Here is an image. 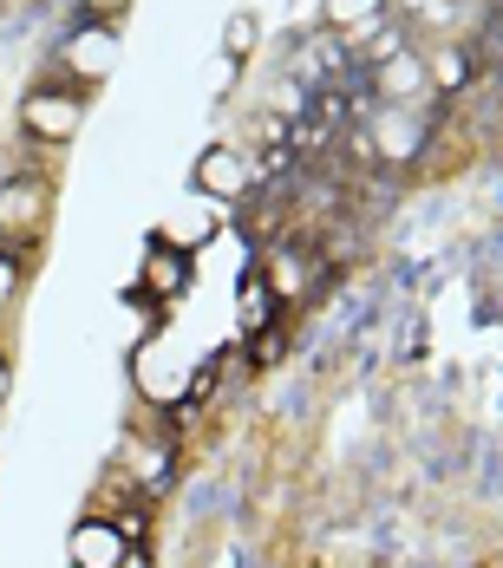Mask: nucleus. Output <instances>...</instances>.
Masks as SVG:
<instances>
[{"mask_svg": "<svg viewBox=\"0 0 503 568\" xmlns=\"http://www.w3.org/2000/svg\"><path fill=\"white\" fill-rule=\"evenodd\" d=\"M118 477L138 490V504H151V497H164L170 484H177V452L170 445H151L144 432H131L118 445Z\"/></svg>", "mask_w": 503, "mask_h": 568, "instance_id": "1", "label": "nucleus"}, {"mask_svg": "<svg viewBox=\"0 0 503 568\" xmlns=\"http://www.w3.org/2000/svg\"><path fill=\"white\" fill-rule=\"evenodd\" d=\"M190 190H203V196H217V203H235V196H249V190H255V158H249V151H235V144H210V151L197 158Z\"/></svg>", "mask_w": 503, "mask_h": 568, "instance_id": "2", "label": "nucleus"}, {"mask_svg": "<svg viewBox=\"0 0 503 568\" xmlns=\"http://www.w3.org/2000/svg\"><path fill=\"white\" fill-rule=\"evenodd\" d=\"M20 118H27V131H33V138L66 144V138L85 124V99H79L72 85H33V92H27V105H20Z\"/></svg>", "mask_w": 503, "mask_h": 568, "instance_id": "3", "label": "nucleus"}, {"mask_svg": "<svg viewBox=\"0 0 503 568\" xmlns=\"http://www.w3.org/2000/svg\"><path fill=\"white\" fill-rule=\"evenodd\" d=\"M59 65H66V79H79V85L105 79V72L118 65V27H105V20H85L79 33H66Z\"/></svg>", "mask_w": 503, "mask_h": 568, "instance_id": "4", "label": "nucleus"}, {"mask_svg": "<svg viewBox=\"0 0 503 568\" xmlns=\"http://www.w3.org/2000/svg\"><path fill=\"white\" fill-rule=\"evenodd\" d=\"M366 138H373V158L412 164L425 144V118H419V105H380V112H366Z\"/></svg>", "mask_w": 503, "mask_h": 568, "instance_id": "5", "label": "nucleus"}, {"mask_svg": "<svg viewBox=\"0 0 503 568\" xmlns=\"http://www.w3.org/2000/svg\"><path fill=\"white\" fill-rule=\"evenodd\" d=\"M124 556H131V536L112 516H79L72 536H66V562L72 568H118Z\"/></svg>", "mask_w": 503, "mask_h": 568, "instance_id": "6", "label": "nucleus"}, {"mask_svg": "<svg viewBox=\"0 0 503 568\" xmlns=\"http://www.w3.org/2000/svg\"><path fill=\"white\" fill-rule=\"evenodd\" d=\"M217 229H223V203H217V196H203V190H190L164 223H158V242H170V248H183V255H190V248H203Z\"/></svg>", "mask_w": 503, "mask_h": 568, "instance_id": "7", "label": "nucleus"}, {"mask_svg": "<svg viewBox=\"0 0 503 568\" xmlns=\"http://www.w3.org/2000/svg\"><path fill=\"white\" fill-rule=\"evenodd\" d=\"M425 92H432V79H425V53L419 47H405L386 65H373V99L380 105H419Z\"/></svg>", "mask_w": 503, "mask_h": 568, "instance_id": "8", "label": "nucleus"}, {"mask_svg": "<svg viewBox=\"0 0 503 568\" xmlns=\"http://www.w3.org/2000/svg\"><path fill=\"white\" fill-rule=\"evenodd\" d=\"M183 287H190V255H183V248H170V242H151V255H144V294L177 301Z\"/></svg>", "mask_w": 503, "mask_h": 568, "instance_id": "9", "label": "nucleus"}, {"mask_svg": "<svg viewBox=\"0 0 503 568\" xmlns=\"http://www.w3.org/2000/svg\"><path fill=\"white\" fill-rule=\"evenodd\" d=\"M275 307H281V294L269 287V275H242L235 282V321H242V334H262V327H275Z\"/></svg>", "mask_w": 503, "mask_h": 568, "instance_id": "10", "label": "nucleus"}, {"mask_svg": "<svg viewBox=\"0 0 503 568\" xmlns=\"http://www.w3.org/2000/svg\"><path fill=\"white\" fill-rule=\"evenodd\" d=\"M405 47H412V40H405V27L380 13L373 27H360V53H353V65H366V72H373V65H386V59L405 53Z\"/></svg>", "mask_w": 503, "mask_h": 568, "instance_id": "11", "label": "nucleus"}, {"mask_svg": "<svg viewBox=\"0 0 503 568\" xmlns=\"http://www.w3.org/2000/svg\"><path fill=\"white\" fill-rule=\"evenodd\" d=\"M425 79H432V92H464L471 85V53L464 47H439V53H425Z\"/></svg>", "mask_w": 503, "mask_h": 568, "instance_id": "12", "label": "nucleus"}, {"mask_svg": "<svg viewBox=\"0 0 503 568\" xmlns=\"http://www.w3.org/2000/svg\"><path fill=\"white\" fill-rule=\"evenodd\" d=\"M386 13V0H321V27L328 33H360Z\"/></svg>", "mask_w": 503, "mask_h": 568, "instance_id": "13", "label": "nucleus"}, {"mask_svg": "<svg viewBox=\"0 0 503 568\" xmlns=\"http://www.w3.org/2000/svg\"><path fill=\"white\" fill-rule=\"evenodd\" d=\"M301 262H308V255H294V248L269 255V268H262V275H269V287H275L281 301H294V294L308 287V268H301Z\"/></svg>", "mask_w": 503, "mask_h": 568, "instance_id": "14", "label": "nucleus"}, {"mask_svg": "<svg viewBox=\"0 0 503 568\" xmlns=\"http://www.w3.org/2000/svg\"><path fill=\"white\" fill-rule=\"evenodd\" d=\"M255 40H262L255 13H229V20H223V53L229 59H249V53H255Z\"/></svg>", "mask_w": 503, "mask_h": 568, "instance_id": "15", "label": "nucleus"}, {"mask_svg": "<svg viewBox=\"0 0 503 568\" xmlns=\"http://www.w3.org/2000/svg\"><path fill=\"white\" fill-rule=\"evenodd\" d=\"M235 79H242V59H229V53H223L217 79H210V92H217V99H229V92H235Z\"/></svg>", "mask_w": 503, "mask_h": 568, "instance_id": "16", "label": "nucleus"}, {"mask_svg": "<svg viewBox=\"0 0 503 568\" xmlns=\"http://www.w3.org/2000/svg\"><path fill=\"white\" fill-rule=\"evenodd\" d=\"M412 13H425L432 27H451V20H457V7H451V0H412Z\"/></svg>", "mask_w": 503, "mask_h": 568, "instance_id": "17", "label": "nucleus"}, {"mask_svg": "<svg viewBox=\"0 0 503 568\" xmlns=\"http://www.w3.org/2000/svg\"><path fill=\"white\" fill-rule=\"evenodd\" d=\"M13 294H20V262H13V255H0V307H7Z\"/></svg>", "mask_w": 503, "mask_h": 568, "instance_id": "18", "label": "nucleus"}, {"mask_svg": "<svg viewBox=\"0 0 503 568\" xmlns=\"http://www.w3.org/2000/svg\"><path fill=\"white\" fill-rule=\"evenodd\" d=\"M118 568H151V562H144V549L131 542V556H124V562H118Z\"/></svg>", "mask_w": 503, "mask_h": 568, "instance_id": "19", "label": "nucleus"}, {"mask_svg": "<svg viewBox=\"0 0 503 568\" xmlns=\"http://www.w3.org/2000/svg\"><path fill=\"white\" fill-rule=\"evenodd\" d=\"M7 393H13V373H7V359H0V405H7Z\"/></svg>", "mask_w": 503, "mask_h": 568, "instance_id": "20", "label": "nucleus"}, {"mask_svg": "<svg viewBox=\"0 0 503 568\" xmlns=\"http://www.w3.org/2000/svg\"><path fill=\"white\" fill-rule=\"evenodd\" d=\"M451 7H471V0H451Z\"/></svg>", "mask_w": 503, "mask_h": 568, "instance_id": "21", "label": "nucleus"}]
</instances>
